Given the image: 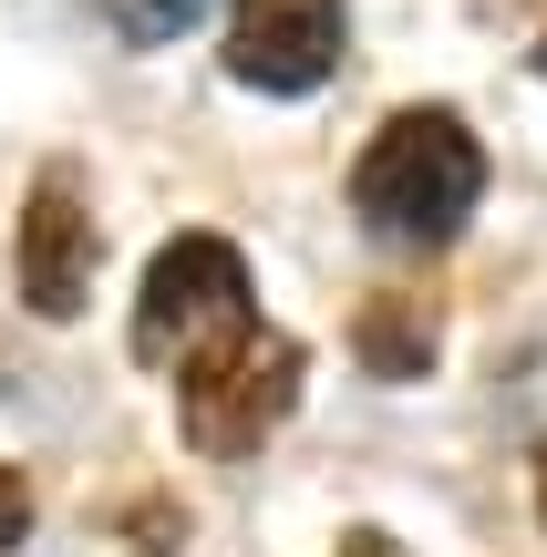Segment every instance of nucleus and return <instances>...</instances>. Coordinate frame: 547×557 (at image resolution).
Returning a JSON list of instances; mask_svg holds the SVG:
<instances>
[{"instance_id": "nucleus-1", "label": "nucleus", "mask_w": 547, "mask_h": 557, "mask_svg": "<svg viewBox=\"0 0 547 557\" xmlns=\"http://www.w3.org/2000/svg\"><path fill=\"white\" fill-rule=\"evenodd\" d=\"M475 197H486V156H475V135L445 114V103L393 114L383 135L362 145V165H351L362 227L372 238H403V248H445L455 227L475 218Z\"/></svg>"}, {"instance_id": "nucleus-2", "label": "nucleus", "mask_w": 547, "mask_h": 557, "mask_svg": "<svg viewBox=\"0 0 547 557\" xmlns=\"http://www.w3.org/2000/svg\"><path fill=\"white\" fill-rule=\"evenodd\" d=\"M238 331H259V320H248V259H238V248H227V238L156 248L145 299H135V361L197 372V361H217Z\"/></svg>"}, {"instance_id": "nucleus-3", "label": "nucleus", "mask_w": 547, "mask_h": 557, "mask_svg": "<svg viewBox=\"0 0 547 557\" xmlns=\"http://www.w3.org/2000/svg\"><path fill=\"white\" fill-rule=\"evenodd\" d=\"M289 403H300V341L238 331L217 361L186 372V434H197V455H259L289 423Z\"/></svg>"}, {"instance_id": "nucleus-4", "label": "nucleus", "mask_w": 547, "mask_h": 557, "mask_svg": "<svg viewBox=\"0 0 547 557\" xmlns=\"http://www.w3.org/2000/svg\"><path fill=\"white\" fill-rule=\"evenodd\" d=\"M94 259H103V238H94V207H83V176L41 165L32 207H21V299L41 320H73L94 299Z\"/></svg>"}, {"instance_id": "nucleus-5", "label": "nucleus", "mask_w": 547, "mask_h": 557, "mask_svg": "<svg viewBox=\"0 0 547 557\" xmlns=\"http://www.w3.org/2000/svg\"><path fill=\"white\" fill-rule=\"evenodd\" d=\"M341 62V0H238L227 32V73L259 94H310Z\"/></svg>"}, {"instance_id": "nucleus-6", "label": "nucleus", "mask_w": 547, "mask_h": 557, "mask_svg": "<svg viewBox=\"0 0 547 557\" xmlns=\"http://www.w3.org/2000/svg\"><path fill=\"white\" fill-rule=\"evenodd\" d=\"M362 361L383 382H413L434 361V310H424V299H372V310H362Z\"/></svg>"}, {"instance_id": "nucleus-7", "label": "nucleus", "mask_w": 547, "mask_h": 557, "mask_svg": "<svg viewBox=\"0 0 547 557\" xmlns=\"http://www.w3.org/2000/svg\"><path fill=\"white\" fill-rule=\"evenodd\" d=\"M103 11H114L124 41H176V32H197V21H207V0H103Z\"/></svg>"}, {"instance_id": "nucleus-8", "label": "nucleus", "mask_w": 547, "mask_h": 557, "mask_svg": "<svg viewBox=\"0 0 547 557\" xmlns=\"http://www.w3.org/2000/svg\"><path fill=\"white\" fill-rule=\"evenodd\" d=\"M21 537H32V485H21L11 465H0V557H11Z\"/></svg>"}, {"instance_id": "nucleus-9", "label": "nucleus", "mask_w": 547, "mask_h": 557, "mask_svg": "<svg viewBox=\"0 0 547 557\" xmlns=\"http://www.w3.org/2000/svg\"><path fill=\"white\" fill-rule=\"evenodd\" d=\"M341 557H403V547H393V537H372V527H351V537H341Z\"/></svg>"}, {"instance_id": "nucleus-10", "label": "nucleus", "mask_w": 547, "mask_h": 557, "mask_svg": "<svg viewBox=\"0 0 547 557\" xmlns=\"http://www.w3.org/2000/svg\"><path fill=\"white\" fill-rule=\"evenodd\" d=\"M537 517H547V465H537Z\"/></svg>"}]
</instances>
